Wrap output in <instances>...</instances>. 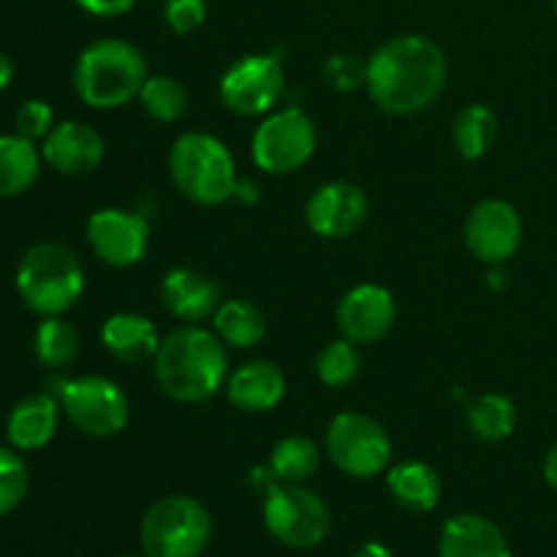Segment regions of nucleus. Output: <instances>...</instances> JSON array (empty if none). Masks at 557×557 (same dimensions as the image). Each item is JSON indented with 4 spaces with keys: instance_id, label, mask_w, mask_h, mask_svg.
I'll return each mask as SVG.
<instances>
[{
    "instance_id": "f257e3e1",
    "label": "nucleus",
    "mask_w": 557,
    "mask_h": 557,
    "mask_svg": "<svg viewBox=\"0 0 557 557\" xmlns=\"http://www.w3.org/2000/svg\"><path fill=\"white\" fill-rule=\"evenodd\" d=\"M368 92L395 117L424 112L446 85V54L433 38L406 33L381 44L368 60Z\"/></svg>"
},
{
    "instance_id": "f03ea898",
    "label": "nucleus",
    "mask_w": 557,
    "mask_h": 557,
    "mask_svg": "<svg viewBox=\"0 0 557 557\" xmlns=\"http://www.w3.org/2000/svg\"><path fill=\"white\" fill-rule=\"evenodd\" d=\"M152 362L161 392L177 403L210 400L228 373L223 341L196 324H185L163 337Z\"/></svg>"
},
{
    "instance_id": "7ed1b4c3",
    "label": "nucleus",
    "mask_w": 557,
    "mask_h": 557,
    "mask_svg": "<svg viewBox=\"0 0 557 557\" xmlns=\"http://www.w3.org/2000/svg\"><path fill=\"white\" fill-rule=\"evenodd\" d=\"M147 60L123 38L87 44L74 65V90L87 107L117 109L139 96L147 82Z\"/></svg>"
},
{
    "instance_id": "20e7f679",
    "label": "nucleus",
    "mask_w": 557,
    "mask_h": 557,
    "mask_svg": "<svg viewBox=\"0 0 557 557\" xmlns=\"http://www.w3.org/2000/svg\"><path fill=\"white\" fill-rule=\"evenodd\" d=\"M85 292V270L63 243H38L25 250L16 267V294L33 313L49 319L74 308Z\"/></svg>"
},
{
    "instance_id": "39448f33",
    "label": "nucleus",
    "mask_w": 557,
    "mask_h": 557,
    "mask_svg": "<svg viewBox=\"0 0 557 557\" xmlns=\"http://www.w3.org/2000/svg\"><path fill=\"white\" fill-rule=\"evenodd\" d=\"M169 174L185 199L201 207L223 205L237 190V169L221 139L205 131H190L169 152Z\"/></svg>"
},
{
    "instance_id": "423d86ee",
    "label": "nucleus",
    "mask_w": 557,
    "mask_h": 557,
    "mask_svg": "<svg viewBox=\"0 0 557 557\" xmlns=\"http://www.w3.org/2000/svg\"><path fill=\"white\" fill-rule=\"evenodd\" d=\"M210 539V511L188 495H163L141 517L139 544L145 557H199Z\"/></svg>"
},
{
    "instance_id": "0eeeda50",
    "label": "nucleus",
    "mask_w": 557,
    "mask_h": 557,
    "mask_svg": "<svg viewBox=\"0 0 557 557\" xmlns=\"http://www.w3.org/2000/svg\"><path fill=\"white\" fill-rule=\"evenodd\" d=\"M49 392L58 397L65 419L90 438H112L120 430H125L131 419L125 392L114 381L101 379V375L54 379L49 384Z\"/></svg>"
},
{
    "instance_id": "6e6552de",
    "label": "nucleus",
    "mask_w": 557,
    "mask_h": 557,
    "mask_svg": "<svg viewBox=\"0 0 557 557\" xmlns=\"http://www.w3.org/2000/svg\"><path fill=\"white\" fill-rule=\"evenodd\" d=\"M264 528L288 549H313L330 533V506L305 484H281L264 498Z\"/></svg>"
},
{
    "instance_id": "1a4fd4ad",
    "label": "nucleus",
    "mask_w": 557,
    "mask_h": 557,
    "mask_svg": "<svg viewBox=\"0 0 557 557\" xmlns=\"http://www.w3.org/2000/svg\"><path fill=\"white\" fill-rule=\"evenodd\" d=\"M326 455L346 476L373 479L389 466L392 441L375 419L346 411L326 428Z\"/></svg>"
},
{
    "instance_id": "9d476101",
    "label": "nucleus",
    "mask_w": 557,
    "mask_h": 557,
    "mask_svg": "<svg viewBox=\"0 0 557 557\" xmlns=\"http://www.w3.org/2000/svg\"><path fill=\"white\" fill-rule=\"evenodd\" d=\"M315 150V125L302 109L292 107L270 114L256 128L253 152L256 166L267 174H292L310 161Z\"/></svg>"
},
{
    "instance_id": "9b49d317",
    "label": "nucleus",
    "mask_w": 557,
    "mask_h": 557,
    "mask_svg": "<svg viewBox=\"0 0 557 557\" xmlns=\"http://www.w3.org/2000/svg\"><path fill=\"white\" fill-rule=\"evenodd\" d=\"M283 69L272 54H245L221 76V101L243 117L270 112L283 92Z\"/></svg>"
},
{
    "instance_id": "f8f14e48",
    "label": "nucleus",
    "mask_w": 557,
    "mask_h": 557,
    "mask_svg": "<svg viewBox=\"0 0 557 557\" xmlns=\"http://www.w3.org/2000/svg\"><path fill=\"white\" fill-rule=\"evenodd\" d=\"M466 243L468 250L484 264H506L522 245L520 212L504 199H484L468 212Z\"/></svg>"
},
{
    "instance_id": "ddd939ff",
    "label": "nucleus",
    "mask_w": 557,
    "mask_h": 557,
    "mask_svg": "<svg viewBox=\"0 0 557 557\" xmlns=\"http://www.w3.org/2000/svg\"><path fill=\"white\" fill-rule=\"evenodd\" d=\"M87 243L103 264L131 267L145 256L150 226L136 212L107 207V210L92 212L87 221Z\"/></svg>"
},
{
    "instance_id": "4468645a",
    "label": "nucleus",
    "mask_w": 557,
    "mask_h": 557,
    "mask_svg": "<svg viewBox=\"0 0 557 557\" xmlns=\"http://www.w3.org/2000/svg\"><path fill=\"white\" fill-rule=\"evenodd\" d=\"M368 212L370 205L364 190L346 180H335V183L315 188L305 207L308 226L326 239L351 237L368 221Z\"/></svg>"
},
{
    "instance_id": "2eb2a0df",
    "label": "nucleus",
    "mask_w": 557,
    "mask_h": 557,
    "mask_svg": "<svg viewBox=\"0 0 557 557\" xmlns=\"http://www.w3.org/2000/svg\"><path fill=\"white\" fill-rule=\"evenodd\" d=\"M395 324V297L379 283H362L343 294L337 305V330L357 346H370L389 335Z\"/></svg>"
},
{
    "instance_id": "dca6fc26",
    "label": "nucleus",
    "mask_w": 557,
    "mask_h": 557,
    "mask_svg": "<svg viewBox=\"0 0 557 557\" xmlns=\"http://www.w3.org/2000/svg\"><path fill=\"white\" fill-rule=\"evenodd\" d=\"M103 136L79 120H63L54 125L41 145V158L60 174H85L101 163Z\"/></svg>"
},
{
    "instance_id": "f3484780",
    "label": "nucleus",
    "mask_w": 557,
    "mask_h": 557,
    "mask_svg": "<svg viewBox=\"0 0 557 557\" xmlns=\"http://www.w3.org/2000/svg\"><path fill=\"white\" fill-rule=\"evenodd\" d=\"M438 557H511L504 531L482 515H457L444 525Z\"/></svg>"
},
{
    "instance_id": "a211bd4d",
    "label": "nucleus",
    "mask_w": 557,
    "mask_h": 557,
    "mask_svg": "<svg viewBox=\"0 0 557 557\" xmlns=\"http://www.w3.org/2000/svg\"><path fill=\"white\" fill-rule=\"evenodd\" d=\"M221 297V288L201 272L188 270V267H177L163 275L161 283V299L163 308L174 315V319L185 321V324H196V321L207 319L215 313Z\"/></svg>"
},
{
    "instance_id": "6ab92c4d",
    "label": "nucleus",
    "mask_w": 557,
    "mask_h": 557,
    "mask_svg": "<svg viewBox=\"0 0 557 557\" xmlns=\"http://www.w3.org/2000/svg\"><path fill=\"white\" fill-rule=\"evenodd\" d=\"M60 403L52 392H38L27 395L11 408L9 422H5V435L9 446L16 451H36L44 449L58 433Z\"/></svg>"
},
{
    "instance_id": "aec40b11",
    "label": "nucleus",
    "mask_w": 557,
    "mask_h": 557,
    "mask_svg": "<svg viewBox=\"0 0 557 557\" xmlns=\"http://www.w3.org/2000/svg\"><path fill=\"white\" fill-rule=\"evenodd\" d=\"M228 400L248 413L272 411L277 403L286 395V375L281 368L267 359H256V362L243 364L237 373L228 375L226 381Z\"/></svg>"
},
{
    "instance_id": "412c9836",
    "label": "nucleus",
    "mask_w": 557,
    "mask_h": 557,
    "mask_svg": "<svg viewBox=\"0 0 557 557\" xmlns=\"http://www.w3.org/2000/svg\"><path fill=\"white\" fill-rule=\"evenodd\" d=\"M101 343L120 362L139 364L156 357L158 346H161V337H158V330L145 315L114 313L103 324Z\"/></svg>"
},
{
    "instance_id": "4be33fe9",
    "label": "nucleus",
    "mask_w": 557,
    "mask_h": 557,
    "mask_svg": "<svg viewBox=\"0 0 557 557\" xmlns=\"http://www.w3.org/2000/svg\"><path fill=\"white\" fill-rule=\"evenodd\" d=\"M386 484H389V495L395 498V504L413 515L433 511L441 500V479L428 462H397L386 476Z\"/></svg>"
},
{
    "instance_id": "5701e85b",
    "label": "nucleus",
    "mask_w": 557,
    "mask_h": 557,
    "mask_svg": "<svg viewBox=\"0 0 557 557\" xmlns=\"http://www.w3.org/2000/svg\"><path fill=\"white\" fill-rule=\"evenodd\" d=\"M41 169V152L30 139L20 134L0 136V199L30 190Z\"/></svg>"
},
{
    "instance_id": "b1692460",
    "label": "nucleus",
    "mask_w": 557,
    "mask_h": 557,
    "mask_svg": "<svg viewBox=\"0 0 557 557\" xmlns=\"http://www.w3.org/2000/svg\"><path fill=\"white\" fill-rule=\"evenodd\" d=\"M212 326L223 343L234 348H250L264 337V313L248 299H223L212 313Z\"/></svg>"
},
{
    "instance_id": "393cba45",
    "label": "nucleus",
    "mask_w": 557,
    "mask_h": 557,
    "mask_svg": "<svg viewBox=\"0 0 557 557\" xmlns=\"http://www.w3.org/2000/svg\"><path fill=\"white\" fill-rule=\"evenodd\" d=\"M451 139H455L457 152L468 161L484 158L498 139V117L490 107L471 103V107L460 109L451 123Z\"/></svg>"
},
{
    "instance_id": "a878e982",
    "label": "nucleus",
    "mask_w": 557,
    "mask_h": 557,
    "mask_svg": "<svg viewBox=\"0 0 557 557\" xmlns=\"http://www.w3.org/2000/svg\"><path fill=\"white\" fill-rule=\"evenodd\" d=\"M321 466V449L308 435L277 441L270 455V471L281 484H305Z\"/></svg>"
},
{
    "instance_id": "bb28decb",
    "label": "nucleus",
    "mask_w": 557,
    "mask_h": 557,
    "mask_svg": "<svg viewBox=\"0 0 557 557\" xmlns=\"http://www.w3.org/2000/svg\"><path fill=\"white\" fill-rule=\"evenodd\" d=\"M517 408L515 403L498 392H487L468 406V428L476 438L487 444H498L515 433Z\"/></svg>"
},
{
    "instance_id": "cd10ccee",
    "label": "nucleus",
    "mask_w": 557,
    "mask_h": 557,
    "mask_svg": "<svg viewBox=\"0 0 557 557\" xmlns=\"http://www.w3.org/2000/svg\"><path fill=\"white\" fill-rule=\"evenodd\" d=\"M33 351H36L38 362L47 368H65L79 354V332L60 315H49L36 326Z\"/></svg>"
},
{
    "instance_id": "c85d7f7f",
    "label": "nucleus",
    "mask_w": 557,
    "mask_h": 557,
    "mask_svg": "<svg viewBox=\"0 0 557 557\" xmlns=\"http://www.w3.org/2000/svg\"><path fill=\"white\" fill-rule=\"evenodd\" d=\"M136 98H139L145 114H150L158 123H174L188 109V90H185V85L166 74L147 76Z\"/></svg>"
},
{
    "instance_id": "c756f323",
    "label": "nucleus",
    "mask_w": 557,
    "mask_h": 557,
    "mask_svg": "<svg viewBox=\"0 0 557 557\" xmlns=\"http://www.w3.org/2000/svg\"><path fill=\"white\" fill-rule=\"evenodd\" d=\"M359 364H362V359H359L357 343L343 337V341H335L321 348V354L315 357V373H319V379L326 386L341 389V386L351 384L357 379Z\"/></svg>"
},
{
    "instance_id": "7c9ffc66",
    "label": "nucleus",
    "mask_w": 557,
    "mask_h": 557,
    "mask_svg": "<svg viewBox=\"0 0 557 557\" xmlns=\"http://www.w3.org/2000/svg\"><path fill=\"white\" fill-rule=\"evenodd\" d=\"M30 487V473L14 446H0V517L20 509Z\"/></svg>"
},
{
    "instance_id": "2f4dec72",
    "label": "nucleus",
    "mask_w": 557,
    "mask_h": 557,
    "mask_svg": "<svg viewBox=\"0 0 557 557\" xmlns=\"http://www.w3.org/2000/svg\"><path fill=\"white\" fill-rule=\"evenodd\" d=\"M324 79L335 90L351 92L368 82V63L362 58H357V54L337 52L324 63Z\"/></svg>"
},
{
    "instance_id": "473e14b6",
    "label": "nucleus",
    "mask_w": 557,
    "mask_h": 557,
    "mask_svg": "<svg viewBox=\"0 0 557 557\" xmlns=\"http://www.w3.org/2000/svg\"><path fill=\"white\" fill-rule=\"evenodd\" d=\"M207 20V0H163V22L177 36L199 30Z\"/></svg>"
},
{
    "instance_id": "72a5a7b5",
    "label": "nucleus",
    "mask_w": 557,
    "mask_h": 557,
    "mask_svg": "<svg viewBox=\"0 0 557 557\" xmlns=\"http://www.w3.org/2000/svg\"><path fill=\"white\" fill-rule=\"evenodd\" d=\"M14 128H16V134L25 136V139H30V141L44 139V136L54 128L52 107H49L47 101H38V98L25 101L20 109H16Z\"/></svg>"
},
{
    "instance_id": "f704fd0d",
    "label": "nucleus",
    "mask_w": 557,
    "mask_h": 557,
    "mask_svg": "<svg viewBox=\"0 0 557 557\" xmlns=\"http://www.w3.org/2000/svg\"><path fill=\"white\" fill-rule=\"evenodd\" d=\"M74 3L92 16H120L134 9L136 0H74Z\"/></svg>"
},
{
    "instance_id": "c9c22d12",
    "label": "nucleus",
    "mask_w": 557,
    "mask_h": 557,
    "mask_svg": "<svg viewBox=\"0 0 557 557\" xmlns=\"http://www.w3.org/2000/svg\"><path fill=\"white\" fill-rule=\"evenodd\" d=\"M542 473H544V479H547L549 487L557 490V444L547 451V457H544Z\"/></svg>"
},
{
    "instance_id": "e433bc0d",
    "label": "nucleus",
    "mask_w": 557,
    "mask_h": 557,
    "mask_svg": "<svg viewBox=\"0 0 557 557\" xmlns=\"http://www.w3.org/2000/svg\"><path fill=\"white\" fill-rule=\"evenodd\" d=\"M354 557H392V553L384 547V544L368 542V544H362L357 553H354Z\"/></svg>"
},
{
    "instance_id": "4c0bfd02",
    "label": "nucleus",
    "mask_w": 557,
    "mask_h": 557,
    "mask_svg": "<svg viewBox=\"0 0 557 557\" xmlns=\"http://www.w3.org/2000/svg\"><path fill=\"white\" fill-rule=\"evenodd\" d=\"M11 79H14V63H11L9 54L0 52V90H5Z\"/></svg>"
},
{
    "instance_id": "58836bf2",
    "label": "nucleus",
    "mask_w": 557,
    "mask_h": 557,
    "mask_svg": "<svg viewBox=\"0 0 557 557\" xmlns=\"http://www.w3.org/2000/svg\"><path fill=\"white\" fill-rule=\"evenodd\" d=\"M555 16H557V0H555Z\"/></svg>"
}]
</instances>
